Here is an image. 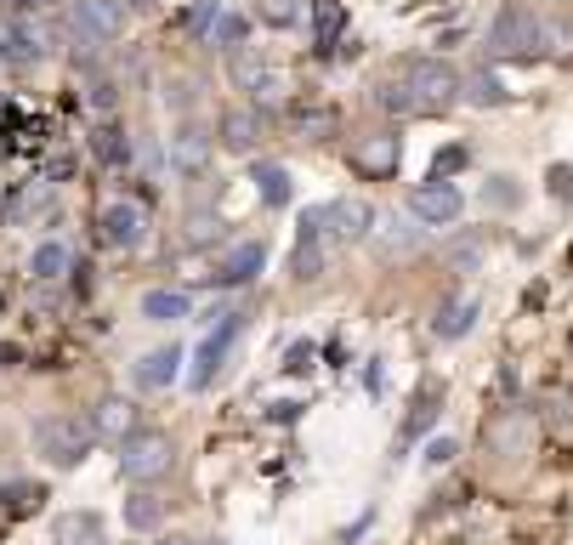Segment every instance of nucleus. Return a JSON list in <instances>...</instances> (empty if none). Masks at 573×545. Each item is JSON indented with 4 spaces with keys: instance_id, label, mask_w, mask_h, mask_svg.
Listing matches in <instances>:
<instances>
[{
    "instance_id": "1",
    "label": "nucleus",
    "mask_w": 573,
    "mask_h": 545,
    "mask_svg": "<svg viewBox=\"0 0 573 545\" xmlns=\"http://www.w3.org/2000/svg\"><path fill=\"white\" fill-rule=\"evenodd\" d=\"M454 97H460V75L449 63L426 57V63L403 68V80L381 86V109H392V114H443Z\"/></svg>"
},
{
    "instance_id": "2",
    "label": "nucleus",
    "mask_w": 573,
    "mask_h": 545,
    "mask_svg": "<svg viewBox=\"0 0 573 545\" xmlns=\"http://www.w3.org/2000/svg\"><path fill=\"white\" fill-rule=\"evenodd\" d=\"M91 443H97V432L86 421H75V415H46V421H35V449L57 471H75L91 455Z\"/></svg>"
},
{
    "instance_id": "3",
    "label": "nucleus",
    "mask_w": 573,
    "mask_h": 545,
    "mask_svg": "<svg viewBox=\"0 0 573 545\" xmlns=\"http://www.w3.org/2000/svg\"><path fill=\"white\" fill-rule=\"evenodd\" d=\"M488 46H494V57H539V52H551V29L528 7H505L488 29Z\"/></svg>"
},
{
    "instance_id": "4",
    "label": "nucleus",
    "mask_w": 573,
    "mask_h": 545,
    "mask_svg": "<svg viewBox=\"0 0 573 545\" xmlns=\"http://www.w3.org/2000/svg\"><path fill=\"white\" fill-rule=\"evenodd\" d=\"M171 466H177V449H171L165 432H137V437L120 443V471L131 477V483H159Z\"/></svg>"
},
{
    "instance_id": "5",
    "label": "nucleus",
    "mask_w": 573,
    "mask_h": 545,
    "mask_svg": "<svg viewBox=\"0 0 573 545\" xmlns=\"http://www.w3.org/2000/svg\"><path fill=\"white\" fill-rule=\"evenodd\" d=\"M69 29L80 34L86 46H103V41H114V34L125 29V7H120V0H75Z\"/></svg>"
},
{
    "instance_id": "6",
    "label": "nucleus",
    "mask_w": 573,
    "mask_h": 545,
    "mask_svg": "<svg viewBox=\"0 0 573 545\" xmlns=\"http://www.w3.org/2000/svg\"><path fill=\"white\" fill-rule=\"evenodd\" d=\"M233 335H239V313H216V330L199 341V353H193V392H205L222 375V358L233 347Z\"/></svg>"
},
{
    "instance_id": "7",
    "label": "nucleus",
    "mask_w": 573,
    "mask_h": 545,
    "mask_svg": "<svg viewBox=\"0 0 573 545\" xmlns=\"http://www.w3.org/2000/svg\"><path fill=\"white\" fill-rule=\"evenodd\" d=\"M233 86H239V91H250L256 102H261V109H273V102H284V86H279V75H273V68H267L256 52H233Z\"/></svg>"
},
{
    "instance_id": "8",
    "label": "nucleus",
    "mask_w": 573,
    "mask_h": 545,
    "mask_svg": "<svg viewBox=\"0 0 573 545\" xmlns=\"http://www.w3.org/2000/svg\"><path fill=\"white\" fill-rule=\"evenodd\" d=\"M409 216H420L426 227H449L460 216V188H449L443 177H431L426 188H415L409 199Z\"/></svg>"
},
{
    "instance_id": "9",
    "label": "nucleus",
    "mask_w": 573,
    "mask_h": 545,
    "mask_svg": "<svg viewBox=\"0 0 573 545\" xmlns=\"http://www.w3.org/2000/svg\"><path fill=\"white\" fill-rule=\"evenodd\" d=\"M97 227H103V238L114 251H131L143 238V227H148V216H143V204L137 199H114V204H103V216H97Z\"/></svg>"
},
{
    "instance_id": "10",
    "label": "nucleus",
    "mask_w": 573,
    "mask_h": 545,
    "mask_svg": "<svg viewBox=\"0 0 573 545\" xmlns=\"http://www.w3.org/2000/svg\"><path fill=\"white\" fill-rule=\"evenodd\" d=\"M318 216L329 222V233L341 238V245H358V238L375 227V211H369L363 199H329V204H318Z\"/></svg>"
},
{
    "instance_id": "11",
    "label": "nucleus",
    "mask_w": 573,
    "mask_h": 545,
    "mask_svg": "<svg viewBox=\"0 0 573 545\" xmlns=\"http://www.w3.org/2000/svg\"><path fill=\"white\" fill-rule=\"evenodd\" d=\"M318 227H324V216H318V211H307V216H301V238H295V251H290V279H295V285H313L318 272H324Z\"/></svg>"
},
{
    "instance_id": "12",
    "label": "nucleus",
    "mask_w": 573,
    "mask_h": 545,
    "mask_svg": "<svg viewBox=\"0 0 573 545\" xmlns=\"http://www.w3.org/2000/svg\"><path fill=\"white\" fill-rule=\"evenodd\" d=\"M91 432L109 437V443L137 437V432H143V426H137V403H131V398H103V403L91 409Z\"/></svg>"
},
{
    "instance_id": "13",
    "label": "nucleus",
    "mask_w": 573,
    "mask_h": 545,
    "mask_svg": "<svg viewBox=\"0 0 573 545\" xmlns=\"http://www.w3.org/2000/svg\"><path fill=\"white\" fill-rule=\"evenodd\" d=\"M52 545H109L103 518H97V511H57V523H52Z\"/></svg>"
},
{
    "instance_id": "14",
    "label": "nucleus",
    "mask_w": 573,
    "mask_h": 545,
    "mask_svg": "<svg viewBox=\"0 0 573 545\" xmlns=\"http://www.w3.org/2000/svg\"><path fill=\"white\" fill-rule=\"evenodd\" d=\"M352 165L363 170V177H392L397 170V136H363V143L352 148Z\"/></svg>"
},
{
    "instance_id": "15",
    "label": "nucleus",
    "mask_w": 573,
    "mask_h": 545,
    "mask_svg": "<svg viewBox=\"0 0 573 545\" xmlns=\"http://www.w3.org/2000/svg\"><path fill=\"white\" fill-rule=\"evenodd\" d=\"M177 364H182V347H159V353L137 358V387H143V392L171 387V381H177Z\"/></svg>"
},
{
    "instance_id": "16",
    "label": "nucleus",
    "mask_w": 573,
    "mask_h": 545,
    "mask_svg": "<svg viewBox=\"0 0 573 545\" xmlns=\"http://www.w3.org/2000/svg\"><path fill=\"white\" fill-rule=\"evenodd\" d=\"M471 324H478V301H471V296H454V301H443V313H437V335H443V341H460Z\"/></svg>"
},
{
    "instance_id": "17",
    "label": "nucleus",
    "mask_w": 573,
    "mask_h": 545,
    "mask_svg": "<svg viewBox=\"0 0 573 545\" xmlns=\"http://www.w3.org/2000/svg\"><path fill=\"white\" fill-rule=\"evenodd\" d=\"M222 143H227L233 154H250V148L261 143V125H256V114H250V109H233V114L222 120Z\"/></svg>"
},
{
    "instance_id": "18",
    "label": "nucleus",
    "mask_w": 573,
    "mask_h": 545,
    "mask_svg": "<svg viewBox=\"0 0 573 545\" xmlns=\"http://www.w3.org/2000/svg\"><path fill=\"white\" fill-rule=\"evenodd\" d=\"M143 313H148L154 324H177V319L193 313V301H188L182 290H148V296H143Z\"/></svg>"
},
{
    "instance_id": "19",
    "label": "nucleus",
    "mask_w": 573,
    "mask_h": 545,
    "mask_svg": "<svg viewBox=\"0 0 573 545\" xmlns=\"http://www.w3.org/2000/svg\"><path fill=\"white\" fill-rule=\"evenodd\" d=\"M125 523H131V529H137V534H148V529H159V523H165V500H159L154 489H137V494H131V500H125Z\"/></svg>"
},
{
    "instance_id": "20",
    "label": "nucleus",
    "mask_w": 573,
    "mask_h": 545,
    "mask_svg": "<svg viewBox=\"0 0 573 545\" xmlns=\"http://www.w3.org/2000/svg\"><path fill=\"white\" fill-rule=\"evenodd\" d=\"M41 52H46V46H41V34H35V29H12L7 41H0V57L18 63V68H23V63H41Z\"/></svg>"
},
{
    "instance_id": "21",
    "label": "nucleus",
    "mask_w": 573,
    "mask_h": 545,
    "mask_svg": "<svg viewBox=\"0 0 573 545\" xmlns=\"http://www.w3.org/2000/svg\"><path fill=\"white\" fill-rule=\"evenodd\" d=\"M29 272H35V279H63V272H69V245L46 238V245L35 251V262H29Z\"/></svg>"
},
{
    "instance_id": "22",
    "label": "nucleus",
    "mask_w": 573,
    "mask_h": 545,
    "mask_svg": "<svg viewBox=\"0 0 573 545\" xmlns=\"http://www.w3.org/2000/svg\"><path fill=\"white\" fill-rule=\"evenodd\" d=\"M261 262H267V251H261V245L233 251V262H227V272H222V285H250L256 272H261Z\"/></svg>"
},
{
    "instance_id": "23",
    "label": "nucleus",
    "mask_w": 573,
    "mask_h": 545,
    "mask_svg": "<svg viewBox=\"0 0 573 545\" xmlns=\"http://www.w3.org/2000/svg\"><path fill=\"white\" fill-rule=\"evenodd\" d=\"M256 182H261L267 204H284L290 199V170H279V165H256Z\"/></svg>"
},
{
    "instance_id": "24",
    "label": "nucleus",
    "mask_w": 573,
    "mask_h": 545,
    "mask_svg": "<svg viewBox=\"0 0 573 545\" xmlns=\"http://www.w3.org/2000/svg\"><path fill=\"white\" fill-rule=\"evenodd\" d=\"M0 500H7V511H12V518H29V511H35L46 494H41L35 483H7V489H0Z\"/></svg>"
},
{
    "instance_id": "25",
    "label": "nucleus",
    "mask_w": 573,
    "mask_h": 545,
    "mask_svg": "<svg viewBox=\"0 0 573 545\" xmlns=\"http://www.w3.org/2000/svg\"><path fill=\"white\" fill-rule=\"evenodd\" d=\"M91 148H97V159L120 165V159H125V131H120V125H103V131H97V143H91Z\"/></svg>"
},
{
    "instance_id": "26",
    "label": "nucleus",
    "mask_w": 573,
    "mask_h": 545,
    "mask_svg": "<svg viewBox=\"0 0 573 545\" xmlns=\"http://www.w3.org/2000/svg\"><path fill=\"white\" fill-rule=\"evenodd\" d=\"M205 165V143H199V131H182V143H177V170H199Z\"/></svg>"
},
{
    "instance_id": "27",
    "label": "nucleus",
    "mask_w": 573,
    "mask_h": 545,
    "mask_svg": "<svg viewBox=\"0 0 573 545\" xmlns=\"http://www.w3.org/2000/svg\"><path fill=\"white\" fill-rule=\"evenodd\" d=\"M415 233H420V227H409V216H392V222L381 227V245H386V251H403V245H415Z\"/></svg>"
},
{
    "instance_id": "28",
    "label": "nucleus",
    "mask_w": 573,
    "mask_h": 545,
    "mask_svg": "<svg viewBox=\"0 0 573 545\" xmlns=\"http://www.w3.org/2000/svg\"><path fill=\"white\" fill-rule=\"evenodd\" d=\"M261 18H267V23H284V29H290V23L301 18V0H261Z\"/></svg>"
},
{
    "instance_id": "29",
    "label": "nucleus",
    "mask_w": 573,
    "mask_h": 545,
    "mask_svg": "<svg viewBox=\"0 0 573 545\" xmlns=\"http://www.w3.org/2000/svg\"><path fill=\"white\" fill-rule=\"evenodd\" d=\"M465 97H471V102H483V109H494L505 91L494 86V75H471V91H465Z\"/></svg>"
},
{
    "instance_id": "30",
    "label": "nucleus",
    "mask_w": 573,
    "mask_h": 545,
    "mask_svg": "<svg viewBox=\"0 0 573 545\" xmlns=\"http://www.w3.org/2000/svg\"><path fill=\"white\" fill-rule=\"evenodd\" d=\"M437 421V392H426V403H415V415H409V426H403V437H415V432H426Z\"/></svg>"
},
{
    "instance_id": "31",
    "label": "nucleus",
    "mask_w": 573,
    "mask_h": 545,
    "mask_svg": "<svg viewBox=\"0 0 573 545\" xmlns=\"http://www.w3.org/2000/svg\"><path fill=\"white\" fill-rule=\"evenodd\" d=\"M295 125H301V131H307L313 143H318L324 131H335V109H318V114H295Z\"/></svg>"
},
{
    "instance_id": "32",
    "label": "nucleus",
    "mask_w": 573,
    "mask_h": 545,
    "mask_svg": "<svg viewBox=\"0 0 573 545\" xmlns=\"http://www.w3.org/2000/svg\"><path fill=\"white\" fill-rule=\"evenodd\" d=\"M233 41H245V18H222L216 23V46H227V52H239Z\"/></svg>"
},
{
    "instance_id": "33",
    "label": "nucleus",
    "mask_w": 573,
    "mask_h": 545,
    "mask_svg": "<svg viewBox=\"0 0 573 545\" xmlns=\"http://www.w3.org/2000/svg\"><path fill=\"white\" fill-rule=\"evenodd\" d=\"M546 182H551V193H562V199L573 204V165H551V177H546Z\"/></svg>"
},
{
    "instance_id": "34",
    "label": "nucleus",
    "mask_w": 573,
    "mask_h": 545,
    "mask_svg": "<svg viewBox=\"0 0 573 545\" xmlns=\"http://www.w3.org/2000/svg\"><path fill=\"white\" fill-rule=\"evenodd\" d=\"M454 455H460V449H454V443H449V437H437V443H431V449H426V460H431V466H449Z\"/></svg>"
},
{
    "instance_id": "35",
    "label": "nucleus",
    "mask_w": 573,
    "mask_h": 545,
    "mask_svg": "<svg viewBox=\"0 0 573 545\" xmlns=\"http://www.w3.org/2000/svg\"><path fill=\"white\" fill-rule=\"evenodd\" d=\"M307 358H313V347H307V341H295V347H290V369H307Z\"/></svg>"
},
{
    "instance_id": "36",
    "label": "nucleus",
    "mask_w": 573,
    "mask_h": 545,
    "mask_svg": "<svg viewBox=\"0 0 573 545\" xmlns=\"http://www.w3.org/2000/svg\"><path fill=\"white\" fill-rule=\"evenodd\" d=\"M465 159V148H443V154H437V170H449V165H460Z\"/></svg>"
},
{
    "instance_id": "37",
    "label": "nucleus",
    "mask_w": 573,
    "mask_h": 545,
    "mask_svg": "<svg viewBox=\"0 0 573 545\" xmlns=\"http://www.w3.org/2000/svg\"><path fill=\"white\" fill-rule=\"evenodd\" d=\"M23 7H41V0H0V12H23Z\"/></svg>"
},
{
    "instance_id": "38",
    "label": "nucleus",
    "mask_w": 573,
    "mask_h": 545,
    "mask_svg": "<svg viewBox=\"0 0 573 545\" xmlns=\"http://www.w3.org/2000/svg\"><path fill=\"white\" fill-rule=\"evenodd\" d=\"M159 545H193V540H159Z\"/></svg>"
},
{
    "instance_id": "39",
    "label": "nucleus",
    "mask_w": 573,
    "mask_h": 545,
    "mask_svg": "<svg viewBox=\"0 0 573 545\" xmlns=\"http://www.w3.org/2000/svg\"><path fill=\"white\" fill-rule=\"evenodd\" d=\"M568 353H573V341H568Z\"/></svg>"
}]
</instances>
